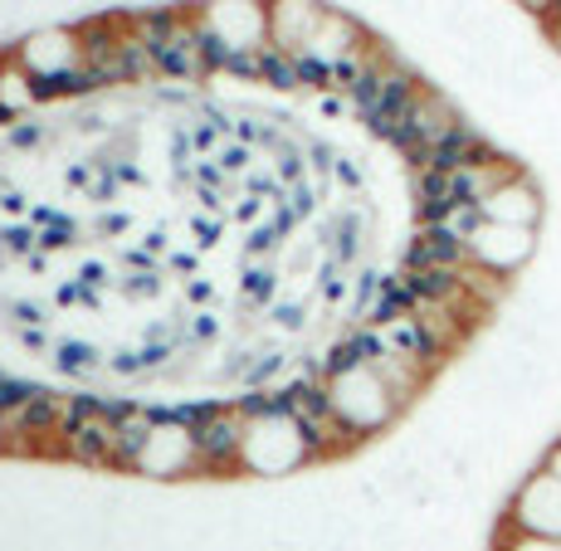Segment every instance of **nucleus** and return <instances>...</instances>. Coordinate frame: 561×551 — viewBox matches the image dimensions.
I'll return each mask as SVG.
<instances>
[{
    "mask_svg": "<svg viewBox=\"0 0 561 551\" xmlns=\"http://www.w3.org/2000/svg\"><path fill=\"white\" fill-rule=\"evenodd\" d=\"M328 391H332V410H337V420L362 439V445L401 420L391 391L381 386V376H376L371 366H357V371H347V376H332Z\"/></svg>",
    "mask_w": 561,
    "mask_h": 551,
    "instance_id": "f257e3e1",
    "label": "nucleus"
},
{
    "mask_svg": "<svg viewBox=\"0 0 561 551\" xmlns=\"http://www.w3.org/2000/svg\"><path fill=\"white\" fill-rule=\"evenodd\" d=\"M508 532L561 542V479L552 469H533L517 483L508 503Z\"/></svg>",
    "mask_w": 561,
    "mask_h": 551,
    "instance_id": "f03ea898",
    "label": "nucleus"
},
{
    "mask_svg": "<svg viewBox=\"0 0 561 551\" xmlns=\"http://www.w3.org/2000/svg\"><path fill=\"white\" fill-rule=\"evenodd\" d=\"M240 469L259 473V479H278V473L308 469V454H304V439H298L294 415L250 420V439H244V463Z\"/></svg>",
    "mask_w": 561,
    "mask_h": 551,
    "instance_id": "7ed1b4c3",
    "label": "nucleus"
},
{
    "mask_svg": "<svg viewBox=\"0 0 561 551\" xmlns=\"http://www.w3.org/2000/svg\"><path fill=\"white\" fill-rule=\"evenodd\" d=\"M463 123V113L455 103L445 99V93L435 89V83H425V93L415 99V107L405 113V123L396 127V137H391V147L401 151V157L410 161V167H420L425 161V151L439 142V137H449L455 127Z\"/></svg>",
    "mask_w": 561,
    "mask_h": 551,
    "instance_id": "20e7f679",
    "label": "nucleus"
},
{
    "mask_svg": "<svg viewBox=\"0 0 561 551\" xmlns=\"http://www.w3.org/2000/svg\"><path fill=\"white\" fill-rule=\"evenodd\" d=\"M469 254H473V264L493 268V274H503V278H517L537 259V230L483 220L479 230H473V240H469Z\"/></svg>",
    "mask_w": 561,
    "mask_h": 551,
    "instance_id": "39448f33",
    "label": "nucleus"
},
{
    "mask_svg": "<svg viewBox=\"0 0 561 551\" xmlns=\"http://www.w3.org/2000/svg\"><path fill=\"white\" fill-rule=\"evenodd\" d=\"M244 439H250V420H244L234 405H225L210 425L196 429V463H201V473H210V479L234 473L244 463Z\"/></svg>",
    "mask_w": 561,
    "mask_h": 551,
    "instance_id": "423d86ee",
    "label": "nucleus"
},
{
    "mask_svg": "<svg viewBox=\"0 0 561 551\" xmlns=\"http://www.w3.org/2000/svg\"><path fill=\"white\" fill-rule=\"evenodd\" d=\"M15 64L30 73V79H54V73L73 69V64H83L79 35H73V30H35V35L20 39Z\"/></svg>",
    "mask_w": 561,
    "mask_h": 551,
    "instance_id": "0eeeda50",
    "label": "nucleus"
},
{
    "mask_svg": "<svg viewBox=\"0 0 561 551\" xmlns=\"http://www.w3.org/2000/svg\"><path fill=\"white\" fill-rule=\"evenodd\" d=\"M322 20H328V5H312V0H274V5H268V45H278L288 54H308Z\"/></svg>",
    "mask_w": 561,
    "mask_h": 551,
    "instance_id": "6e6552de",
    "label": "nucleus"
},
{
    "mask_svg": "<svg viewBox=\"0 0 561 551\" xmlns=\"http://www.w3.org/2000/svg\"><path fill=\"white\" fill-rule=\"evenodd\" d=\"M479 215L493 220V225H523V230H537V225L547 220V196H542V186L523 171V176L508 181L503 191H493V196L479 205Z\"/></svg>",
    "mask_w": 561,
    "mask_h": 551,
    "instance_id": "1a4fd4ad",
    "label": "nucleus"
},
{
    "mask_svg": "<svg viewBox=\"0 0 561 551\" xmlns=\"http://www.w3.org/2000/svg\"><path fill=\"white\" fill-rule=\"evenodd\" d=\"M142 473L147 479H191V473H201L196 435L181 425H157L152 445H147V459H142Z\"/></svg>",
    "mask_w": 561,
    "mask_h": 551,
    "instance_id": "9d476101",
    "label": "nucleus"
},
{
    "mask_svg": "<svg viewBox=\"0 0 561 551\" xmlns=\"http://www.w3.org/2000/svg\"><path fill=\"white\" fill-rule=\"evenodd\" d=\"M469 259V240L449 234L445 225H415L405 244V268H463Z\"/></svg>",
    "mask_w": 561,
    "mask_h": 551,
    "instance_id": "9b49d317",
    "label": "nucleus"
},
{
    "mask_svg": "<svg viewBox=\"0 0 561 551\" xmlns=\"http://www.w3.org/2000/svg\"><path fill=\"white\" fill-rule=\"evenodd\" d=\"M410 200H415V220H420V225H445L449 215L459 210L455 171L415 167V171H410Z\"/></svg>",
    "mask_w": 561,
    "mask_h": 551,
    "instance_id": "f8f14e48",
    "label": "nucleus"
},
{
    "mask_svg": "<svg viewBox=\"0 0 561 551\" xmlns=\"http://www.w3.org/2000/svg\"><path fill=\"white\" fill-rule=\"evenodd\" d=\"M113 449H117V435L107 420L59 429V459L79 463V469H113Z\"/></svg>",
    "mask_w": 561,
    "mask_h": 551,
    "instance_id": "ddd939ff",
    "label": "nucleus"
},
{
    "mask_svg": "<svg viewBox=\"0 0 561 551\" xmlns=\"http://www.w3.org/2000/svg\"><path fill=\"white\" fill-rule=\"evenodd\" d=\"M113 435H117L113 469H117V473H142L147 445H152V435H157V425H152V420H147L142 401H137V410H133V415H127V420H117V425H113Z\"/></svg>",
    "mask_w": 561,
    "mask_h": 551,
    "instance_id": "4468645a",
    "label": "nucleus"
},
{
    "mask_svg": "<svg viewBox=\"0 0 561 551\" xmlns=\"http://www.w3.org/2000/svg\"><path fill=\"white\" fill-rule=\"evenodd\" d=\"M157 73H161V79H176V83H201L205 73H210V69H205V59H201V45H196L191 20L181 25V35L157 54Z\"/></svg>",
    "mask_w": 561,
    "mask_h": 551,
    "instance_id": "2eb2a0df",
    "label": "nucleus"
},
{
    "mask_svg": "<svg viewBox=\"0 0 561 551\" xmlns=\"http://www.w3.org/2000/svg\"><path fill=\"white\" fill-rule=\"evenodd\" d=\"M54 366H59L64 376H73V381H89V376H99L107 361L93 342H59V347H54Z\"/></svg>",
    "mask_w": 561,
    "mask_h": 551,
    "instance_id": "dca6fc26",
    "label": "nucleus"
},
{
    "mask_svg": "<svg viewBox=\"0 0 561 551\" xmlns=\"http://www.w3.org/2000/svg\"><path fill=\"white\" fill-rule=\"evenodd\" d=\"M264 89L274 93H298L304 89V73H298V54L278 49V45H264Z\"/></svg>",
    "mask_w": 561,
    "mask_h": 551,
    "instance_id": "f3484780",
    "label": "nucleus"
},
{
    "mask_svg": "<svg viewBox=\"0 0 561 551\" xmlns=\"http://www.w3.org/2000/svg\"><path fill=\"white\" fill-rule=\"evenodd\" d=\"M274 294H278V268L268 264H259V259H250L244 264V312H254V308H268L274 302Z\"/></svg>",
    "mask_w": 561,
    "mask_h": 551,
    "instance_id": "a211bd4d",
    "label": "nucleus"
},
{
    "mask_svg": "<svg viewBox=\"0 0 561 551\" xmlns=\"http://www.w3.org/2000/svg\"><path fill=\"white\" fill-rule=\"evenodd\" d=\"M220 410H225V401H176V405H171V425H181V429H191V435H196V429L210 425Z\"/></svg>",
    "mask_w": 561,
    "mask_h": 551,
    "instance_id": "6ab92c4d",
    "label": "nucleus"
},
{
    "mask_svg": "<svg viewBox=\"0 0 561 551\" xmlns=\"http://www.w3.org/2000/svg\"><path fill=\"white\" fill-rule=\"evenodd\" d=\"M35 391H39V381H20V376L0 371V415H10L15 405H25Z\"/></svg>",
    "mask_w": 561,
    "mask_h": 551,
    "instance_id": "aec40b11",
    "label": "nucleus"
},
{
    "mask_svg": "<svg viewBox=\"0 0 561 551\" xmlns=\"http://www.w3.org/2000/svg\"><path fill=\"white\" fill-rule=\"evenodd\" d=\"M268 318H274V332H304V328H308L304 302H278Z\"/></svg>",
    "mask_w": 561,
    "mask_h": 551,
    "instance_id": "412c9836",
    "label": "nucleus"
},
{
    "mask_svg": "<svg viewBox=\"0 0 561 551\" xmlns=\"http://www.w3.org/2000/svg\"><path fill=\"white\" fill-rule=\"evenodd\" d=\"M45 123H35V117H20L15 127H10V147H20V151H30V147H39L45 142Z\"/></svg>",
    "mask_w": 561,
    "mask_h": 551,
    "instance_id": "4be33fe9",
    "label": "nucleus"
},
{
    "mask_svg": "<svg viewBox=\"0 0 561 551\" xmlns=\"http://www.w3.org/2000/svg\"><path fill=\"white\" fill-rule=\"evenodd\" d=\"M123 294L127 298H157L161 294V274H152V268H147V274H127Z\"/></svg>",
    "mask_w": 561,
    "mask_h": 551,
    "instance_id": "5701e85b",
    "label": "nucleus"
},
{
    "mask_svg": "<svg viewBox=\"0 0 561 551\" xmlns=\"http://www.w3.org/2000/svg\"><path fill=\"white\" fill-rule=\"evenodd\" d=\"M215 167L225 171V176H240L244 167H250V147L234 142V147H220V157H215Z\"/></svg>",
    "mask_w": 561,
    "mask_h": 551,
    "instance_id": "b1692460",
    "label": "nucleus"
},
{
    "mask_svg": "<svg viewBox=\"0 0 561 551\" xmlns=\"http://www.w3.org/2000/svg\"><path fill=\"white\" fill-rule=\"evenodd\" d=\"M503 551H561V542H547V537H523V532H508Z\"/></svg>",
    "mask_w": 561,
    "mask_h": 551,
    "instance_id": "393cba45",
    "label": "nucleus"
},
{
    "mask_svg": "<svg viewBox=\"0 0 561 551\" xmlns=\"http://www.w3.org/2000/svg\"><path fill=\"white\" fill-rule=\"evenodd\" d=\"M20 347H25V352H54L49 322H45V328H20Z\"/></svg>",
    "mask_w": 561,
    "mask_h": 551,
    "instance_id": "a878e982",
    "label": "nucleus"
},
{
    "mask_svg": "<svg viewBox=\"0 0 561 551\" xmlns=\"http://www.w3.org/2000/svg\"><path fill=\"white\" fill-rule=\"evenodd\" d=\"M210 298H215V284H205V278H186V302H191V308L201 312Z\"/></svg>",
    "mask_w": 561,
    "mask_h": 551,
    "instance_id": "bb28decb",
    "label": "nucleus"
},
{
    "mask_svg": "<svg viewBox=\"0 0 561 551\" xmlns=\"http://www.w3.org/2000/svg\"><path fill=\"white\" fill-rule=\"evenodd\" d=\"M513 5H517V10H527V15H533V20H542V25H547V20L557 15V5H561V0H513Z\"/></svg>",
    "mask_w": 561,
    "mask_h": 551,
    "instance_id": "cd10ccee",
    "label": "nucleus"
},
{
    "mask_svg": "<svg viewBox=\"0 0 561 551\" xmlns=\"http://www.w3.org/2000/svg\"><path fill=\"white\" fill-rule=\"evenodd\" d=\"M107 278H113V274H107V268H103V264H83L79 284H89V288H103V284H107Z\"/></svg>",
    "mask_w": 561,
    "mask_h": 551,
    "instance_id": "c85d7f7f",
    "label": "nucleus"
},
{
    "mask_svg": "<svg viewBox=\"0 0 561 551\" xmlns=\"http://www.w3.org/2000/svg\"><path fill=\"white\" fill-rule=\"evenodd\" d=\"M127 225H133V220H127V215H123V210L103 215V234H123V230H127Z\"/></svg>",
    "mask_w": 561,
    "mask_h": 551,
    "instance_id": "c756f323",
    "label": "nucleus"
},
{
    "mask_svg": "<svg viewBox=\"0 0 561 551\" xmlns=\"http://www.w3.org/2000/svg\"><path fill=\"white\" fill-rule=\"evenodd\" d=\"M542 469H552V473H557V479H561V439H557V445H552V449H547Z\"/></svg>",
    "mask_w": 561,
    "mask_h": 551,
    "instance_id": "7c9ffc66",
    "label": "nucleus"
},
{
    "mask_svg": "<svg viewBox=\"0 0 561 551\" xmlns=\"http://www.w3.org/2000/svg\"><path fill=\"white\" fill-rule=\"evenodd\" d=\"M5 445H10V429H5V415H0V454H5Z\"/></svg>",
    "mask_w": 561,
    "mask_h": 551,
    "instance_id": "2f4dec72",
    "label": "nucleus"
},
{
    "mask_svg": "<svg viewBox=\"0 0 561 551\" xmlns=\"http://www.w3.org/2000/svg\"><path fill=\"white\" fill-rule=\"evenodd\" d=\"M0 73H5V64H0Z\"/></svg>",
    "mask_w": 561,
    "mask_h": 551,
    "instance_id": "473e14b6",
    "label": "nucleus"
}]
</instances>
